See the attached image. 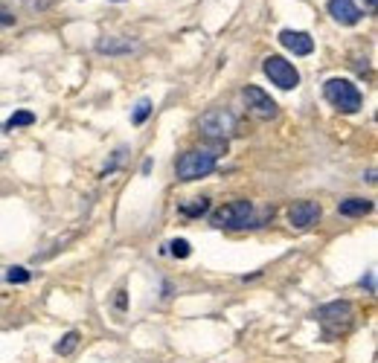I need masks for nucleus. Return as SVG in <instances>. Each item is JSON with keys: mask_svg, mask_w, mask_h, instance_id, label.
I'll return each instance as SVG.
<instances>
[{"mask_svg": "<svg viewBox=\"0 0 378 363\" xmlns=\"http://www.w3.org/2000/svg\"><path fill=\"white\" fill-rule=\"evenodd\" d=\"M367 291H375V276L367 273Z\"/></svg>", "mask_w": 378, "mask_h": 363, "instance_id": "6ab92c4d", "label": "nucleus"}, {"mask_svg": "<svg viewBox=\"0 0 378 363\" xmlns=\"http://www.w3.org/2000/svg\"><path fill=\"white\" fill-rule=\"evenodd\" d=\"M279 44H283L285 50H291L294 55H309L314 50L312 35L297 32V30H283V32H279Z\"/></svg>", "mask_w": 378, "mask_h": 363, "instance_id": "1a4fd4ad", "label": "nucleus"}, {"mask_svg": "<svg viewBox=\"0 0 378 363\" xmlns=\"http://www.w3.org/2000/svg\"><path fill=\"white\" fill-rule=\"evenodd\" d=\"M375 3H378V0H367V6H370V9H372V6H375Z\"/></svg>", "mask_w": 378, "mask_h": 363, "instance_id": "aec40b11", "label": "nucleus"}, {"mask_svg": "<svg viewBox=\"0 0 378 363\" xmlns=\"http://www.w3.org/2000/svg\"><path fill=\"white\" fill-rule=\"evenodd\" d=\"M140 44L134 38H122V35H114V38H100L96 41V50L100 52H108V55H122V52H134Z\"/></svg>", "mask_w": 378, "mask_h": 363, "instance_id": "9b49d317", "label": "nucleus"}, {"mask_svg": "<svg viewBox=\"0 0 378 363\" xmlns=\"http://www.w3.org/2000/svg\"><path fill=\"white\" fill-rule=\"evenodd\" d=\"M320 218V206L314 201H297L288 209V221L294 230H309L312 224H317Z\"/></svg>", "mask_w": 378, "mask_h": 363, "instance_id": "6e6552de", "label": "nucleus"}, {"mask_svg": "<svg viewBox=\"0 0 378 363\" xmlns=\"http://www.w3.org/2000/svg\"><path fill=\"white\" fill-rule=\"evenodd\" d=\"M6 282H12V285H26V282H30V271H26V268H9V271H6Z\"/></svg>", "mask_w": 378, "mask_h": 363, "instance_id": "dca6fc26", "label": "nucleus"}, {"mask_svg": "<svg viewBox=\"0 0 378 363\" xmlns=\"http://www.w3.org/2000/svg\"><path fill=\"white\" fill-rule=\"evenodd\" d=\"M149 114H151V102H149V99H143V102H137V108H134V114H131V122H134V125H143V122L149 119Z\"/></svg>", "mask_w": 378, "mask_h": 363, "instance_id": "f3484780", "label": "nucleus"}, {"mask_svg": "<svg viewBox=\"0 0 378 363\" xmlns=\"http://www.w3.org/2000/svg\"><path fill=\"white\" fill-rule=\"evenodd\" d=\"M213 224L216 227H227V230L254 227V204H250V201L224 204L221 209H216V213H213Z\"/></svg>", "mask_w": 378, "mask_h": 363, "instance_id": "7ed1b4c3", "label": "nucleus"}, {"mask_svg": "<svg viewBox=\"0 0 378 363\" xmlns=\"http://www.w3.org/2000/svg\"><path fill=\"white\" fill-rule=\"evenodd\" d=\"M323 90H326V99L338 108L341 114H355V110H361V105H363L361 90L349 79H329Z\"/></svg>", "mask_w": 378, "mask_h": 363, "instance_id": "f03ea898", "label": "nucleus"}, {"mask_svg": "<svg viewBox=\"0 0 378 363\" xmlns=\"http://www.w3.org/2000/svg\"><path fill=\"white\" fill-rule=\"evenodd\" d=\"M329 15L343 26H352L361 21V9L352 3V0H329Z\"/></svg>", "mask_w": 378, "mask_h": 363, "instance_id": "9d476101", "label": "nucleus"}, {"mask_svg": "<svg viewBox=\"0 0 378 363\" xmlns=\"http://www.w3.org/2000/svg\"><path fill=\"white\" fill-rule=\"evenodd\" d=\"M341 215H367L370 209H372V201H367V198H346V201H341Z\"/></svg>", "mask_w": 378, "mask_h": 363, "instance_id": "f8f14e48", "label": "nucleus"}, {"mask_svg": "<svg viewBox=\"0 0 378 363\" xmlns=\"http://www.w3.org/2000/svg\"><path fill=\"white\" fill-rule=\"evenodd\" d=\"M242 96H245V102H247V108H250V114H254V117H259V119H274L276 117V102L262 88L247 85Z\"/></svg>", "mask_w": 378, "mask_h": 363, "instance_id": "0eeeda50", "label": "nucleus"}, {"mask_svg": "<svg viewBox=\"0 0 378 363\" xmlns=\"http://www.w3.org/2000/svg\"><path fill=\"white\" fill-rule=\"evenodd\" d=\"M35 122V114H30V110H15V114L9 117L6 128H26V125Z\"/></svg>", "mask_w": 378, "mask_h": 363, "instance_id": "ddd939ff", "label": "nucleus"}, {"mask_svg": "<svg viewBox=\"0 0 378 363\" xmlns=\"http://www.w3.org/2000/svg\"><path fill=\"white\" fill-rule=\"evenodd\" d=\"M76 346H79V331H67L64 337L55 343V352H59V355H70Z\"/></svg>", "mask_w": 378, "mask_h": 363, "instance_id": "4468645a", "label": "nucleus"}, {"mask_svg": "<svg viewBox=\"0 0 378 363\" xmlns=\"http://www.w3.org/2000/svg\"><path fill=\"white\" fill-rule=\"evenodd\" d=\"M169 247H172V256H178V259H187V256L192 253V250H189V242H187V239H175Z\"/></svg>", "mask_w": 378, "mask_h": 363, "instance_id": "a211bd4d", "label": "nucleus"}, {"mask_svg": "<svg viewBox=\"0 0 378 363\" xmlns=\"http://www.w3.org/2000/svg\"><path fill=\"white\" fill-rule=\"evenodd\" d=\"M207 209H209L207 198H195L192 204H180V213H184V215H204Z\"/></svg>", "mask_w": 378, "mask_h": 363, "instance_id": "2eb2a0df", "label": "nucleus"}, {"mask_svg": "<svg viewBox=\"0 0 378 363\" xmlns=\"http://www.w3.org/2000/svg\"><path fill=\"white\" fill-rule=\"evenodd\" d=\"M317 320H320V326H323L326 337H343L355 323V305L346 302V300L326 302L323 308L317 311Z\"/></svg>", "mask_w": 378, "mask_h": 363, "instance_id": "f257e3e1", "label": "nucleus"}, {"mask_svg": "<svg viewBox=\"0 0 378 363\" xmlns=\"http://www.w3.org/2000/svg\"><path fill=\"white\" fill-rule=\"evenodd\" d=\"M216 157L213 151H187L184 157L178 160V177L180 180H198V177H207L209 172L216 169Z\"/></svg>", "mask_w": 378, "mask_h": 363, "instance_id": "39448f33", "label": "nucleus"}, {"mask_svg": "<svg viewBox=\"0 0 378 363\" xmlns=\"http://www.w3.org/2000/svg\"><path fill=\"white\" fill-rule=\"evenodd\" d=\"M265 70V76H268L276 88H283V90H291V88H297L300 85V73H297V67H294L291 61H285L283 55H268L262 64Z\"/></svg>", "mask_w": 378, "mask_h": 363, "instance_id": "423d86ee", "label": "nucleus"}, {"mask_svg": "<svg viewBox=\"0 0 378 363\" xmlns=\"http://www.w3.org/2000/svg\"><path fill=\"white\" fill-rule=\"evenodd\" d=\"M201 134L209 137V139H227L236 134V117H233V110L227 108H213V110H207V114L201 117Z\"/></svg>", "mask_w": 378, "mask_h": 363, "instance_id": "20e7f679", "label": "nucleus"}]
</instances>
